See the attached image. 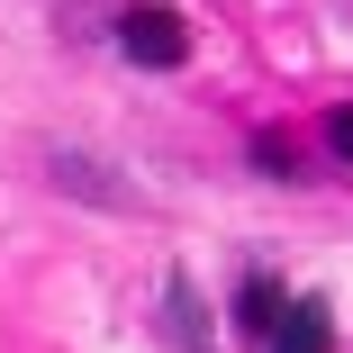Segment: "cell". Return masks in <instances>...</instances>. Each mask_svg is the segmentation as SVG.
Segmentation results:
<instances>
[{"mask_svg":"<svg viewBox=\"0 0 353 353\" xmlns=\"http://www.w3.org/2000/svg\"><path fill=\"white\" fill-rule=\"evenodd\" d=\"M118 46H127V63H145V73H181V63H190V28L172 10H127Z\"/></svg>","mask_w":353,"mask_h":353,"instance_id":"1","label":"cell"},{"mask_svg":"<svg viewBox=\"0 0 353 353\" xmlns=\"http://www.w3.org/2000/svg\"><path fill=\"white\" fill-rule=\"evenodd\" d=\"M272 326H281V335H272V353H326V344H335V326H326V308H317V299H299L290 317H272Z\"/></svg>","mask_w":353,"mask_h":353,"instance_id":"2","label":"cell"},{"mask_svg":"<svg viewBox=\"0 0 353 353\" xmlns=\"http://www.w3.org/2000/svg\"><path fill=\"white\" fill-rule=\"evenodd\" d=\"M172 344H190V353H208V326H199V290H190V281H172Z\"/></svg>","mask_w":353,"mask_h":353,"instance_id":"3","label":"cell"},{"mask_svg":"<svg viewBox=\"0 0 353 353\" xmlns=\"http://www.w3.org/2000/svg\"><path fill=\"white\" fill-rule=\"evenodd\" d=\"M254 163H263L272 181H290V172H299V154H290V145H281V136H254Z\"/></svg>","mask_w":353,"mask_h":353,"instance_id":"4","label":"cell"},{"mask_svg":"<svg viewBox=\"0 0 353 353\" xmlns=\"http://www.w3.org/2000/svg\"><path fill=\"white\" fill-rule=\"evenodd\" d=\"M272 308H281V290L254 272V281H245V326H272Z\"/></svg>","mask_w":353,"mask_h":353,"instance_id":"5","label":"cell"},{"mask_svg":"<svg viewBox=\"0 0 353 353\" xmlns=\"http://www.w3.org/2000/svg\"><path fill=\"white\" fill-rule=\"evenodd\" d=\"M326 145H335V154L353 163V109H335V118H326Z\"/></svg>","mask_w":353,"mask_h":353,"instance_id":"6","label":"cell"}]
</instances>
